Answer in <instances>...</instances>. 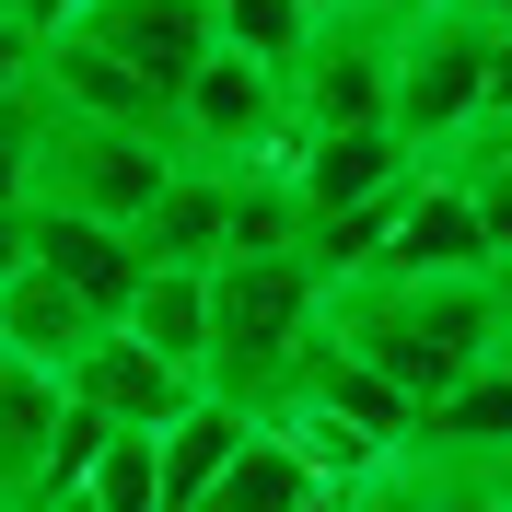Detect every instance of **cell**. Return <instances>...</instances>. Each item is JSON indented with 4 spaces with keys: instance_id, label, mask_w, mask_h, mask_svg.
Listing matches in <instances>:
<instances>
[{
    "instance_id": "1",
    "label": "cell",
    "mask_w": 512,
    "mask_h": 512,
    "mask_svg": "<svg viewBox=\"0 0 512 512\" xmlns=\"http://www.w3.org/2000/svg\"><path fill=\"white\" fill-rule=\"evenodd\" d=\"M326 350H350L408 408H443L454 384L489 373V350H501L489 280H338L326 291Z\"/></svg>"
},
{
    "instance_id": "2",
    "label": "cell",
    "mask_w": 512,
    "mask_h": 512,
    "mask_svg": "<svg viewBox=\"0 0 512 512\" xmlns=\"http://www.w3.org/2000/svg\"><path fill=\"white\" fill-rule=\"evenodd\" d=\"M315 338H326L315 256H233V268H210V396L268 419Z\"/></svg>"
},
{
    "instance_id": "3",
    "label": "cell",
    "mask_w": 512,
    "mask_h": 512,
    "mask_svg": "<svg viewBox=\"0 0 512 512\" xmlns=\"http://www.w3.org/2000/svg\"><path fill=\"white\" fill-rule=\"evenodd\" d=\"M175 187V140H140V128H105V117H70L47 105V163H35V210H70V222H117L140 233Z\"/></svg>"
},
{
    "instance_id": "4",
    "label": "cell",
    "mask_w": 512,
    "mask_h": 512,
    "mask_svg": "<svg viewBox=\"0 0 512 512\" xmlns=\"http://www.w3.org/2000/svg\"><path fill=\"white\" fill-rule=\"evenodd\" d=\"M489 59H501V35L466 12H431L396 35V140L419 163H454L489 128Z\"/></svg>"
},
{
    "instance_id": "5",
    "label": "cell",
    "mask_w": 512,
    "mask_h": 512,
    "mask_svg": "<svg viewBox=\"0 0 512 512\" xmlns=\"http://www.w3.org/2000/svg\"><path fill=\"white\" fill-rule=\"evenodd\" d=\"M303 152V117H291V82L256 59H210L175 105V163L198 175H268V163Z\"/></svg>"
},
{
    "instance_id": "6",
    "label": "cell",
    "mask_w": 512,
    "mask_h": 512,
    "mask_svg": "<svg viewBox=\"0 0 512 512\" xmlns=\"http://www.w3.org/2000/svg\"><path fill=\"white\" fill-rule=\"evenodd\" d=\"M291 117H303V140H361V128H396V35L361 24V12H326L315 59L291 70Z\"/></svg>"
},
{
    "instance_id": "7",
    "label": "cell",
    "mask_w": 512,
    "mask_h": 512,
    "mask_svg": "<svg viewBox=\"0 0 512 512\" xmlns=\"http://www.w3.org/2000/svg\"><path fill=\"white\" fill-rule=\"evenodd\" d=\"M70 35H82V47H105L128 82H152L163 105H187V82L222 59L210 0H82V12H70Z\"/></svg>"
},
{
    "instance_id": "8",
    "label": "cell",
    "mask_w": 512,
    "mask_h": 512,
    "mask_svg": "<svg viewBox=\"0 0 512 512\" xmlns=\"http://www.w3.org/2000/svg\"><path fill=\"white\" fill-rule=\"evenodd\" d=\"M198 396H210V384H198V373H175L163 350H140L128 326H117V338H94V350L70 361V408H94L105 431H140V443H163V431H175Z\"/></svg>"
},
{
    "instance_id": "9",
    "label": "cell",
    "mask_w": 512,
    "mask_h": 512,
    "mask_svg": "<svg viewBox=\"0 0 512 512\" xmlns=\"http://www.w3.org/2000/svg\"><path fill=\"white\" fill-rule=\"evenodd\" d=\"M373 280H489V222L466 198V175H443V163L419 175V198H408V222H396Z\"/></svg>"
},
{
    "instance_id": "10",
    "label": "cell",
    "mask_w": 512,
    "mask_h": 512,
    "mask_svg": "<svg viewBox=\"0 0 512 512\" xmlns=\"http://www.w3.org/2000/svg\"><path fill=\"white\" fill-rule=\"evenodd\" d=\"M408 175H431V163H419L396 128H361V140H303V152H291V198H303V222H350V210L396 198Z\"/></svg>"
},
{
    "instance_id": "11",
    "label": "cell",
    "mask_w": 512,
    "mask_h": 512,
    "mask_svg": "<svg viewBox=\"0 0 512 512\" xmlns=\"http://www.w3.org/2000/svg\"><path fill=\"white\" fill-rule=\"evenodd\" d=\"M35 268H47V280H70L105 326H128V303H140V280H152L140 233H117V222H70V210H35Z\"/></svg>"
},
{
    "instance_id": "12",
    "label": "cell",
    "mask_w": 512,
    "mask_h": 512,
    "mask_svg": "<svg viewBox=\"0 0 512 512\" xmlns=\"http://www.w3.org/2000/svg\"><path fill=\"white\" fill-rule=\"evenodd\" d=\"M59 431H70V384L0 350V501L12 512H35V478H47Z\"/></svg>"
},
{
    "instance_id": "13",
    "label": "cell",
    "mask_w": 512,
    "mask_h": 512,
    "mask_svg": "<svg viewBox=\"0 0 512 512\" xmlns=\"http://www.w3.org/2000/svg\"><path fill=\"white\" fill-rule=\"evenodd\" d=\"M94 338H117V326H105L70 280H47V268H24V280L0 291V350L35 361V373H59V384H70V361L94 350Z\"/></svg>"
},
{
    "instance_id": "14",
    "label": "cell",
    "mask_w": 512,
    "mask_h": 512,
    "mask_svg": "<svg viewBox=\"0 0 512 512\" xmlns=\"http://www.w3.org/2000/svg\"><path fill=\"white\" fill-rule=\"evenodd\" d=\"M140 256L152 268H222L233 256V175H198V163H175V187H163V210L140 222Z\"/></svg>"
},
{
    "instance_id": "15",
    "label": "cell",
    "mask_w": 512,
    "mask_h": 512,
    "mask_svg": "<svg viewBox=\"0 0 512 512\" xmlns=\"http://www.w3.org/2000/svg\"><path fill=\"white\" fill-rule=\"evenodd\" d=\"M256 443V408L233 396H198L175 431H163V512H210V489L233 478V454Z\"/></svg>"
},
{
    "instance_id": "16",
    "label": "cell",
    "mask_w": 512,
    "mask_h": 512,
    "mask_svg": "<svg viewBox=\"0 0 512 512\" xmlns=\"http://www.w3.org/2000/svg\"><path fill=\"white\" fill-rule=\"evenodd\" d=\"M419 454H431V466H501L512 454V373L501 361L466 373L443 408H419Z\"/></svg>"
},
{
    "instance_id": "17",
    "label": "cell",
    "mask_w": 512,
    "mask_h": 512,
    "mask_svg": "<svg viewBox=\"0 0 512 512\" xmlns=\"http://www.w3.org/2000/svg\"><path fill=\"white\" fill-rule=\"evenodd\" d=\"M128 338H140V350H163L175 373L210 384V280H198V268H152V280H140V303H128Z\"/></svg>"
},
{
    "instance_id": "18",
    "label": "cell",
    "mask_w": 512,
    "mask_h": 512,
    "mask_svg": "<svg viewBox=\"0 0 512 512\" xmlns=\"http://www.w3.org/2000/svg\"><path fill=\"white\" fill-rule=\"evenodd\" d=\"M210 512H338V501H326V478L268 431V419H256V443L233 454V478L210 489Z\"/></svg>"
},
{
    "instance_id": "19",
    "label": "cell",
    "mask_w": 512,
    "mask_h": 512,
    "mask_svg": "<svg viewBox=\"0 0 512 512\" xmlns=\"http://www.w3.org/2000/svg\"><path fill=\"white\" fill-rule=\"evenodd\" d=\"M210 24H222V59H256V70H303L315 59V35H326V12L315 0H210Z\"/></svg>"
},
{
    "instance_id": "20",
    "label": "cell",
    "mask_w": 512,
    "mask_h": 512,
    "mask_svg": "<svg viewBox=\"0 0 512 512\" xmlns=\"http://www.w3.org/2000/svg\"><path fill=\"white\" fill-rule=\"evenodd\" d=\"M35 163H47V82L0 105V210H35Z\"/></svg>"
},
{
    "instance_id": "21",
    "label": "cell",
    "mask_w": 512,
    "mask_h": 512,
    "mask_svg": "<svg viewBox=\"0 0 512 512\" xmlns=\"http://www.w3.org/2000/svg\"><path fill=\"white\" fill-rule=\"evenodd\" d=\"M443 175H466V198H478V222H489V268L512 256V140H478V152H454Z\"/></svg>"
},
{
    "instance_id": "22",
    "label": "cell",
    "mask_w": 512,
    "mask_h": 512,
    "mask_svg": "<svg viewBox=\"0 0 512 512\" xmlns=\"http://www.w3.org/2000/svg\"><path fill=\"white\" fill-rule=\"evenodd\" d=\"M35 59H47V35H24L12 12H0V105H24V94H35Z\"/></svg>"
},
{
    "instance_id": "23",
    "label": "cell",
    "mask_w": 512,
    "mask_h": 512,
    "mask_svg": "<svg viewBox=\"0 0 512 512\" xmlns=\"http://www.w3.org/2000/svg\"><path fill=\"white\" fill-rule=\"evenodd\" d=\"M338 12H361V24H384V35H408V24H431V12H454V0H338Z\"/></svg>"
},
{
    "instance_id": "24",
    "label": "cell",
    "mask_w": 512,
    "mask_h": 512,
    "mask_svg": "<svg viewBox=\"0 0 512 512\" xmlns=\"http://www.w3.org/2000/svg\"><path fill=\"white\" fill-rule=\"evenodd\" d=\"M35 268V210H0V291Z\"/></svg>"
},
{
    "instance_id": "25",
    "label": "cell",
    "mask_w": 512,
    "mask_h": 512,
    "mask_svg": "<svg viewBox=\"0 0 512 512\" xmlns=\"http://www.w3.org/2000/svg\"><path fill=\"white\" fill-rule=\"evenodd\" d=\"M0 12H12L24 35H70V12H82V0H0Z\"/></svg>"
},
{
    "instance_id": "26",
    "label": "cell",
    "mask_w": 512,
    "mask_h": 512,
    "mask_svg": "<svg viewBox=\"0 0 512 512\" xmlns=\"http://www.w3.org/2000/svg\"><path fill=\"white\" fill-rule=\"evenodd\" d=\"M489 326H501V350H489V361H501V373H512V256H501V268H489Z\"/></svg>"
},
{
    "instance_id": "27",
    "label": "cell",
    "mask_w": 512,
    "mask_h": 512,
    "mask_svg": "<svg viewBox=\"0 0 512 512\" xmlns=\"http://www.w3.org/2000/svg\"><path fill=\"white\" fill-rule=\"evenodd\" d=\"M466 24H489V35H512V0H454Z\"/></svg>"
},
{
    "instance_id": "28",
    "label": "cell",
    "mask_w": 512,
    "mask_h": 512,
    "mask_svg": "<svg viewBox=\"0 0 512 512\" xmlns=\"http://www.w3.org/2000/svg\"><path fill=\"white\" fill-rule=\"evenodd\" d=\"M47 512H94V501H47Z\"/></svg>"
},
{
    "instance_id": "29",
    "label": "cell",
    "mask_w": 512,
    "mask_h": 512,
    "mask_svg": "<svg viewBox=\"0 0 512 512\" xmlns=\"http://www.w3.org/2000/svg\"><path fill=\"white\" fill-rule=\"evenodd\" d=\"M315 12H338V0H315Z\"/></svg>"
},
{
    "instance_id": "30",
    "label": "cell",
    "mask_w": 512,
    "mask_h": 512,
    "mask_svg": "<svg viewBox=\"0 0 512 512\" xmlns=\"http://www.w3.org/2000/svg\"><path fill=\"white\" fill-rule=\"evenodd\" d=\"M0 512H12V501H0Z\"/></svg>"
}]
</instances>
